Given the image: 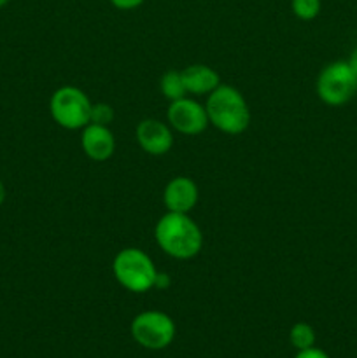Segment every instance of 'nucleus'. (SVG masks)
Listing matches in <instances>:
<instances>
[{
    "label": "nucleus",
    "mask_w": 357,
    "mask_h": 358,
    "mask_svg": "<svg viewBox=\"0 0 357 358\" xmlns=\"http://www.w3.org/2000/svg\"><path fill=\"white\" fill-rule=\"evenodd\" d=\"M7 2H9V0H0V7H4V6H6Z\"/></svg>",
    "instance_id": "obj_21"
},
{
    "label": "nucleus",
    "mask_w": 357,
    "mask_h": 358,
    "mask_svg": "<svg viewBox=\"0 0 357 358\" xmlns=\"http://www.w3.org/2000/svg\"><path fill=\"white\" fill-rule=\"evenodd\" d=\"M163 201L168 212L189 213L198 203V187L188 177H175L167 184Z\"/></svg>",
    "instance_id": "obj_9"
},
{
    "label": "nucleus",
    "mask_w": 357,
    "mask_h": 358,
    "mask_svg": "<svg viewBox=\"0 0 357 358\" xmlns=\"http://www.w3.org/2000/svg\"><path fill=\"white\" fill-rule=\"evenodd\" d=\"M181 72L189 94H210L217 86H220L219 73L212 66L189 65Z\"/></svg>",
    "instance_id": "obj_11"
},
{
    "label": "nucleus",
    "mask_w": 357,
    "mask_h": 358,
    "mask_svg": "<svg viewBox=\"0 0 357 358\" xmlns=\"http://www.w3.org/2000/svg\"><path fill=\"white\" fill-rule=\"evenodd\" d=\"M114 121V108L108 103H94L91 107V121L93 124L108 126Z\"/></svg>",
    "instance_id": "obj_15"
},
{
    "label": "nucleus",
    "mask_w": 357,
    "mask_h": 358,
    "mask_svg": "<svg viewBox=\"0 0 357 358\" xmlns=\"http://www.w3.org/2000/svg\"><path fill=\"white\" fill-rule=\"evenodd\" d=\"M4 199H6V187H4L2 180H0V205L4 203Z\"/></svg>",
    "instance_id": "obj_20"
},
{
    "label": "nucleus",
    "mask_w": 357,
    "mask_h": 358,
    "mask_svg": "<svg viewBox=\"0 0 357 358\" xmlns=\"http://www.w3.org/2000/svg\"><path fill=\"white\" fill-rule=\"evenodd\" d=\"M160 90L163 93L164 98H168L170 101L178 100V98H184L188 94L184 86V79H182V72L178 70H168L160 80Z\"/></svg>",
    "instance_id": "obj_12"
},
{
    "label": "nucleus",
    "mask_w": 357,
    "mask_h": 358,
    "mask_svg": "<svg viewBox=\"0 0 357 358\" xmlns=\"http://www.w3.org/2000/svg\"><path fill=\"white\" fill-rule=\"evenodd\" d=\"M80 145L88 157H91L93 161H105L114 154L115 140L108 126L90 122L83 128Z\"/></svg>",
    "instance_id": "obj_10"
},
{
    "label": "nucleus",
    "mask_w": 357,
    "mask_h": 358,
    "mask_svg": "<svg viewBox=\"0 0 357 358\" xmlns=\"http://www.w3.org/2000/svg\"><path fill=\"white\" fill-rule=\"evenodd\" d=\"M112 6L118 7L121 10H130V9H135V7L142 6L144 0H111Z\"/></svg>",
    "instance_id": "obj_16"
},
{
    "label": "nucleus",
    "mask_w": 357,
    "mask_h": 358,
    "mask_svg": "<svg viewBox=\"0 0 357 358\" xmlns=\"http://www.w3.org/2000/svg\"><path fill=\"white\" fill-rule=\"evenodd\" d=\"M115 280L126 290L135 294L149 292L154 289L158 269L149 255L140 248H122L112 262Z\"/></svg>",
    "instance_id": "obj_3"
},
{
    "label": "nucleus",
    "mask_w": 357,
    "mask_h": 358,
    "mask_svg": "<svg viewBox=\"0 0 357 358\" xmlns=\"http://www.w3.org/2000/svg\"><path fill=\"white\" fill-rule=\"evenodd\" d=\"M289 339L294 348H298L300 352L301 350H308L315 345V331L304 322H300V324L290 329Z\"/></svg>",
    "instance_id": "obj_13"
},
{
    "label": "nucleus",
    "mask_w": 357,
    "mask_h": 358,
    "mask_svg": "<svg viewBox=\"0 0 357 358\" xmlns=\"http://www.w3.org/2000/svg\"><path fill=\"white\" fill-rule=\"evenodd\" d=\"M296 358H329L328 353H324L322 350L318 348H308V350H301L300 353H298Z\"/></svg>",
    "instance_id": "obj_17"
},
{
    "label": "nucleus",
    "mask_w": 357,
    "mask_h": 358,
    "mask_svg": "<svg viewBox=\"0 0 357 358\" xmlns=\"http://www.w3.org/2000/svg\"><path fill=\"white\" fill-rule=\"evenodd\" d=\"M91 107L88 94L76 86L59 87L49 101L52 119L65 129H80L90 124Z\"/></svg>",
    "instance_id": "obj_4"
},
{
    "label": "nucleus",
    "mask_w": 357,
    "mask_h": 358,
    "mask_svg": "<svg viewBox=\"0 0 357 358\" xmlns=\"http://www.w3.org/2000/svg\"><path fill=\"white\" fill-rule=\"evenodd\" d=\"M170 287V276L167 273H158L156 282H154V289H168Z\"/></svg>",
    "instance_id": "obj_18"
},
{
    "label": "nucleus",
    "mask_w": 357,
    "mask_h": 358,
    "mask_svg": "<svg viewBox=\"0 0 357 358\" xmlns=\"http://www.w3.org/2000/svg\"><path fill=\"white\" fill-rule=\"evenodd\" d=\"M206 115L210 124L227 135H240L251 124V110L244 94L233 86L220 84L206 100Z\"/></svg>",
    "instance_id": "obj_2"
},
{
    "label": "nucleus",
    "mask_w": 357,
    "mask_h": 358,
    "mask_svg": "<svg viewBox=\"0 0 357 358\" xmlns=\"http://www.w3.org/2000/svg\"><path fill=\"white\" fill-rule=\"evenodd\" d=\"M168 122L182 135H200L209 124V115L203 105L192 98H178L168 107Z\"/></svg>",
    "instance_id": "obj_7"
},
{
    "label": "nucleus",
    "mask_w": 357,
    "mask_h": 358,
    "mask_svg": "<svg viewBox=\"0 0 357 358\" xmlns=\"http://www.w3.org/2000/svg\"><path fill=\"white\" fill-rule=\"evenodd\" d=\"M136 142L150 156H163L174 145L170 128L158 119H144L136 126Z\"/></svg>",
    "instance_id": "obj_8"
},
{
    "label": "nucleus",
    "mask_w": 357,
    "mask_h": 358,
    "mask_svg": "<svg viewBox=\"0 0 357 358\" xmlns=\"http://www.w3.org/2000/svg\"><path fill=\"white\" fill-rule=\"evenodd\" d=\"M349 65L352 66L354 72L357 73V49H354V52H352V55H350V58H349Z\"/></svg>",
    "instance_id": "obj_19"
},
{
    "label": "nucleus",
    "mask_w": 357,
    "mask_h": 358,
    "mask_svg": "<svg viewBox=\"0 0 357 358\" xmlns=\"http://www.w3.org/2000/svg\"><path fill=\"white\" fill-rule=\"evenodd\" d=\"M132 336L147 350H163L174 341L175 324L167 313L144 311L132 322Z\"/></svg>",
    "instance_id": "obj_6"
},
{
    "label": "nucleus",
    "mask_w": 357,
    "mask_h": 358,
    "mask_svg": "<svg viewBox=\"0 0 357 358\" xmlns=\"http://www.w3.org/2000/svg\"><path fill=\"white\" fill-rule=\"evenodd\" d=\"M290 7L300 20L310 21L321 13V0H293Z\"/></svg>",
    "instance_id": "obj_14"
},
{
    "label": "nucleus",
    "mask_w": 357,
    "mask_h": 358,
    "mask_svg": "<svg viewBox=\"0 0 357 358\" xmlns=\"http://www.w3.org/2000/svg\"><path fill=\"white\" fill-rule=\"evenodd\" d=\"M158 245L174 259H192L203 247V234L188 213L168 212L158 220L154 229Z\"/></svg>",
    "instance_id": "obj_1"
},
{
    "label": "nucleus",
    "mask_w": 357,
    "mask_h": 358,
    "mask_svg": "<svg viewBox=\"0 0 357 358\" xmlns=\"http://www.w3.org/2000/svg\"><path fill=\"white\" fill-rule=\"evenodd\" d=\"M357 93V73L349 62L329 63L317 77V94L324 103L338 107Z\"/></svg>",
    "instance_id": "obj_5"
}]
</instances>
